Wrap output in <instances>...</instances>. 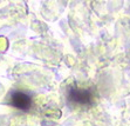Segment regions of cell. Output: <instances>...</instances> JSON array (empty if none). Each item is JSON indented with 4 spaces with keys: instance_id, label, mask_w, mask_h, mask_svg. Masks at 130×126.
Listing matches in <instances>:
<instances>
[{
    "instance_id": "1",
    "label": "cell",
    "mask_w": 130,
    "mask_h": 126,
    "mask_svg": "<svg viewBox=\"0 0 130 126\" xmlns=\"http://www.w3.org/2000/svg\"><path fill=\"white\" fill-rule=\"evenodd\" d=\"M67 102L75 106H90L94 105L95 92L93 89L69 86L67 91Z\"/></svg>"
},
{
    "instance_id": "2",
    "label": "cell",
    "mask_w": 130,
    "mask_h": 126,
    "mask_svg": "<svg viewBox=\"0 0 130 126\" xmlns=\"http://www.w3.org/2000/svg\"><path fill=\"white\" fill-rule=\"evenodd\" d=\"M8 104L22 112H27L32 106V97L27 92L20 90H12L8 94Z\"/></svg>"
}]
</instances>
